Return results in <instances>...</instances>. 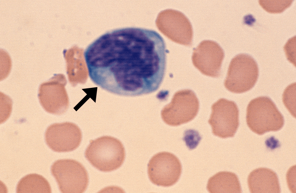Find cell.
Instances as JSON below:
<instances>
[{
	"label": "cell",
	"instance_id": "cell-5",
	"mask_svg": "<svg viewBox=\"0 0 296 193\" xmlns=\"http://www.w3.org/2000/svg\"><path fill=\"white\" fill-rule=\"evenodd\" d=\"M51 171L62 193H82L87 188L88 173L83 165L76 160H57L52 165Z\"/></svg>",
	"mask_w": 296,
	"mask_h": 193
},
{
	"label": "cell",
	"instance_id": "cell-6",
	"mask_svg": "<svg viewBox=\"0 0 296 193\" xmlns=\"http://www.w3.org/2000/svg\"><path fill=\"white\" fill-rule=\"evenodd\" d=\"M182 171L181 163L174 154L168 152H159L150 159L148 165L149 178L154 184L164 187L176 183Z\"/></svg>",
	"mask_w": 296,
	"mask_h": 193
},
{
	"label": "cell",
	"instance_id": "cell-4",
	"mask_svg": "<svg viewBox=\"0 0 296 193\" xmlns=\"http://www.w3.org/2000/svg\"><path fill=\"white\" fill-rule=\"evenodd\" d=\"M258 75V66L254 59L247 54H239L230 62L224 85L232 93H243L254 87Z\"/></svg>",
	"mask_w": 296,
	"mask_h": 193
},
{
	"label": "cell",
	"instance_id": "cell-16",
	"mask_svg": "<svg viewBox=\"0 0 296 193\" xmlns=\"http://www.w3.org/2000/svg\"><path fill=\"white\" fill-rule=\"evenodd\" d=\"M296 83L288 85L285 89L283 95V103L292 115L295 118Z\"/></svg>",
	"mask_w": 296,
	"mask_h": 193
},
{
	"label": "cell",
	"instance_id": "cell-1",
	"mask_svg": "<svg viewBox=\"0 0 296 193\" xmlns=\"http://www.w3.org/2000/svg\"><path fill=\"white\" fill-rule=\"evenodd\" d=\"M166 49L156 31L128 27L107 32L98 39L93 56L96 79L107 91L136 96L157 90L164 78Z\"/></svg>",
	"mask_w": 296,
	"mask_h": 193
},
{
	"label": "cell",
	"instance_id": "cell-9",
	"mask_svg": "<svg viewBox=\"0 0 296 193\" xmlns=\"http://www.w3.org/2000/svg\"><path fill=\"white\" fill-rule=\"evenodd\" d=\"M173 104L161 112L162 120L167 124L177 126L187 123L197 115L199 108L198 99L192 90L185 89L177 92Z\"/></svg>",
	"mask_w": 296,
	"mask_h": 193
},
{
	"label": "cell",
	"instance_id": "cell-12",
	"mask_svg": "<svg viewBox=\"0 0 296 193\" xmlns=\"http://www.w3.org/2000/svg\"><path fill=\"white\" fill-rule=\"evenodd\" d=\"M248 184L251 193H279L280 189L277 174L267 168L255 169L249 174Z\"/></svg>",
	"mask_w": 296,
	"mask_h": 193
},
{
	"label": "cell",
	"instance_id": "cell-8",
	"mask_svg": "<svg viewBox=\"0 0 296 193\" xmlns=\"http://www.w3.org/2000/svg\"><path fill=\"white\" fill-rule=\"evenodd\" d=\"M66 83L64 76L57 74L40 84L38 98L41 106L47 112L60 115L67 110L69 103L65 88Z\"/></svg>",
	"mask_w": 296,
	"mask_h": 193
},
{
	"label": "cell",
	"instance_id": "cell-2",
	"mask_svg": "<svg viewBox=\"0 0 296 193\" xmlns=\"http://www.w3.org/2000/svg\"><path fill=\"white\" fill-rule=\"evenodd\" d=\"M85 154L93 166L103 172L118 169L122 165L125 158V149L121 141L107 136L91 140Z\"/></svg>",
	"mask_w": 296,
	"mask_h": 193
},
{
	"label": "cell",
	"instance_id": "cell-3",
	"mask_svg": "<svg viewBox=\"0 0 296 193\" xmlns=\"http://www.w3.org/2000/svg\"><path fill=\"white\" fill-rule=\"evenodd\" d=\"M247 124L259 135L280 130L284 124V117L269 97L261 96L251 100L246 110Z\"/></svg>",
	"mask_w": 296,
	"mask_h": 193
},
{
	"label": "cell",
	"instance_id": "cell-11",
	"mask_svg": "<svg viewBox=\"0 0 296 193\" xmlns=\"http://www.w3.org/2000/svg\"><path fill=\"white\" fill-rule=\"evenodd\" d=\"M224 56L223 49L217 43L204 40L194 49L192 59L194 66L203 74L217 77Z\"/></svg>",
	"mask_w": 296,
	"mask_h": 193
},
{
	"label": "cell",
	"instance_id": "cell-7",
	"mask_svg": "<svg viewBox=\"0 0 296 193\" xmlns=\"http://www.w3.org/2000/svg\"><path fill=\"white\" fill-rule=\"evenodd\" d=\"M208 122L214 135L222 138L233 137L239 125V112L236 103L221 98L212 106Z\"/></svg>",
	"mask_w": 296,
	"mask_h": 193
},
{
	"label": "cell",
	"instance_id": "cell-14",
	"mask_svg": "<svg viewBox=\"0 0 296 193\" xmlns=\"http://www.w3.org/2000/svg\"><path fill=\"white\" fill-rule=\"evenodd\" d=\"M18 193L51 192L50 185L47 180L42 176L31 174L22 178L17 184Z\"/></svg>",
	"mask_w": 296,
	"mask_h": 193
},
{
	"label": "cell",
	"instance_id": "cell-13",
	"mask_svg": "<svg viewBox=\"0 0 296 193\" xmlns=\"http://www.w3.org/2000/svg\"><path fill=\"white\" fill-rule=\"evenodd\" d=\"M207 188L210 193H241V189L237 176L227 171L219 172L208 180Z\"/></svg>",
	"mask_w": 296,
	"mask_h": 193
},
{
	"label": "cell",
	"instance_id": "cell-10",
	"mask_svg": "<svg viewBox=\"0 0 296 193\" xmlns=\"http://www.w3.org/2000/svg\"><path fill=\"white\" fill-rule=\"evenodd\" d=\"M82 137L79 128L75 124L69 122L52 124L47 128L45 133L48 146L58 152L75 150L80 145Z\"/></svg>",
	"mask_w": 296,
	"mask_h": 193
},
{
	"label": "cell",
	"instance_id": "cell-17",
	"mask_svg": "<svg viewBox=\"0 0 296 193\" xmlns=\"http://www.w3.org/2000/svg\"><path fill=\"white\" fill-rule=\"evenodd\" d=\"M287 59L295 66V42L289 40L284 47Z\"/></svg>",
	"mask_w": 296,
	"mask_h": 193
},
{
	"label": "cell",
	"instance_id": "cell-15",
	"mask_svg": "<svg viewBox=\"0 0 296 193\" xmlns=\"http://www.w3.org/2000/svg\"><path fill=\"white\" fill-rule=\"evenodd\" d=\"M293 0H259L261 7L271 13L283 12L291 5Z\"/></svg>",
	"mask_w": 296,
	"mask_h": 193
}]
</instances>
